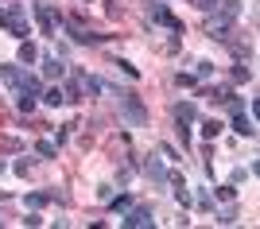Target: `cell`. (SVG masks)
<instances>
[{
  "label": "cell",
  "mask_w": 260,
  "mask_h": 229,
  "mask_svg": "<svg viewBox=\"0 0 260 229\" xmlns=\"http://www.w3.org/2000/svg\"><path fill=\"white\" fill-rule=\"evenodd\" d=\"M31 171V159H27V155H23V159H16V175H27Z\"/></svg>",
  "instance_id": "30"
},
{
  "label": "cell",
  "mask_w": 260,
  "mask_h": 229,
  "mask_svg": "<svg viewBox=\"0 0 260 229\" xmlns=\"http://www.w3.org/2000/svg\"><path fill=\"white\" fill-rule=\"evenodd\" d=\"M120 221L128 229H144V225H155V214H152V206H128Z\"/></svg>",
  "instance_id": "6"
},
{
  "label": "cell",
  "mask_w": 260,
  "mask_h": 229,
  "mask_svg": "<svg viewBox=\"0 0 260 229\" xmlns=\"http://www.w3.org/2000/svg\"><path fill=\"white\" fill-rule=\"evenodd\" d=\"M229 74H233V82H237V86H241V82H249V78H252V70H249V66H233V70H229Z\"/></svg>",
  "instance_id": "22"
},
{
  "label": "cell",
  "mask_w": 260,
  "mask_h": 229,
  "mask_svg": "<svg viewBox=\"0 0 260 229\" xmlns=\"http://www.w3.org/2000/svg\"><path fill=\"white\" fill-rule=\"evenodd\" d=\"M0 171H4V159H0Z\"/></svg>",
  "instance_id": "32"
},
{
  "label": "cell",
  "mask_w": 260,
  "mask_h": 229,
  "mask_svg": "<svg viewBox=\"0 0 260 229\" xmlns=\"http://www.w3.org/2000/svg\"><path fill=\"white\" fill-rule=\"evenodd\" d=\"M43 105H51V109H58V105H66V93H62V86H51L43 93Z\"/></svg>",
  "instance_id": "13"
},
{
  "label": "cell",
  "mask_w": 260,
  "mask_h": 229,
  "mask_svg": "<svg viewBox=\"0 0 260 229\" xmlns=\"http://www.w3.org/2000/svg\"><path fill=\"white\" fill-rule=\"evenodd\" d=\"M120 120H124V124H136V128L148 124V109H144V101L136 97V93H124V97H120Z\"/></svg>",
  "instance_id": "4"
},
{
  "label": "cell",
  "mask_w": 260,
  "mask_h": 229,
  "mask_svg": "<svg viewBox=\"0 0 260 229\" xmlns=\"http://www.w3.org/2000/svg\"><path fill=\"white\" fill-rule=\"evenodd\" d=\"M225 47H229V55H233V58H249V55H252V47L241 43V39H229Z\"/></svg>",
  "instance_id": "16"
},
{
  "label": "cell",
  "mask_w": 260,
  "mask_h": 229,
  "mask_svg": "<svg viewBox=\"0 0 260 229\" xmlns=\"http://www.w3.org/2000/svg\"><path fill=\"white\" fill-rule=\"evenodd\" d=\"M82 4H86V0H82Z\"/></svg>",
  "instance_id": "34"
},
{
  "label": "cell",
  "mask_w": 260,
  "mask_h": 229,
  "mask_svg": "<svg viewBox=\"0 0 260 229\" xmlns=\"http://www.w3.org/2000/svg\"><path fill=\"white\" fill-rule=\"evenodd\" d=\"M0 27H4V31H12L16 39H27V31H31V27H27V8H23L20 0H12L8 8H0Z\"/></svg>",
  "instance_id": "2"
},
{
  "label": "cell",
  "mask_w": 260,
  "mask_h": 229,
  "mask_svg": "<svg viewBox=\"0 0 260 229\" xmlns=\"http://www.w3.org/2000/svg\"><path fill=\"white\" fill-rule=\"evenodd\" d=\"M190 4H194V8H202V12H214V8H217V0H190Z\"/></svg>",
  "instance_id": "28"
},
{
  "label": "cell",
  "mask_w": 260,
  "mask_h": 229,
  "mask_svg": "<svg viewBox=\"0 0 260 229\" xmlns=\"http://www.w3.org/2000/svg\"><path fill=\"white\" fill-rule=\"evenodd\" d=\"M233 221H237V210H233V202H229V206L217 214V225H233Z\"/></svg>",
  "instance_id": "20"
},
{
  "label": "cell",
  "mask_w": 260,
  "mask_h": 229,
  "mask_svg": "<svg viewBox=\"0 0 260 229\" xmlns=\"http://www.w3.org/2000/svg\"><path fill=\"white\" fill-rule=\"evenodd\" d=\"M31 12H35V23H39V31H43V35H58V23H62V16L54 12L51 0H35Z\"/></svg>",
  "instance_id": "3"
},
{
  "label": "cell",
  "mask_w": 260,
  "mask_h": 229,
  "mask_svg": "<svg viewBox=\"0 0 260 229\" xmlns=\"http://www.w3.org/2000/svg\"><path fill=\"white\" fill-rule=\"evenodd\" d=\"M217 198H221V202H233V198H237V186H233V183L217 186Z\"/></svg>",
  "instance_id": "24"
},
{
  "label": "cell",
  "mask_w": 260,
  "mask_h": 229,
  "mask_svg": "<svg viewBox=\"0 0 260 229\" xmlns=\"http://www.w3.org/2000/svg\"><path fill=\"white\" fill-rule=\"evenodd\" d=\"M43 74H47V78H62V74H66V66L58 62V58H47V66H43Z\"/></svg>",
  "instance_id": "19"
},
{
  "label": "cell",
  "mask_w": 260,
  "mask_h": 229,
  "mask_svg": "<svg viewBox=\"0 0 260 229\" xmlns=\"http://www.w3.org/2000/svg\"><path fill=\"white\" fill-rule=\"evenodd\" d=\"M237 16H241V0H217L214 16L206 20V35L217 39V43H229V39H233V23H237Z\"/></svg>",
  "instance_id": "1"
},
{
  "label": "cell",
  "mask_w": 260,
  "mask_h": 229,
  "mask_svg": "<svg viewBox=\"0 0 260 229\" xmlns=\"http://www.w3.org/2000/svg\"><path fill=\"white\" fill-rule=\"evenodd\" d=\"M128 206H132V198H128V194H120V198H113V202H109V210H113V214H124Z\"/></svg>",
  "instance_id": "21"
},
{
  "label": "cell",
  "mask_w": 260,
  "mask_h": 229,
  "mask_svg": "<svg viewBox=\"0 0 260 229\" xmlns=\"http://www.w3.org/2000/svg\"><path fill=\"white\" fill-rule=\"evenodd\" d=\"M16 89H20V93H31V97H35V93H39V78H35V74H20V86H16Z\"/></svg>",
  "instance_id": "14"
},
{
  "label": "cell",
  "mask_w": 260,
  "mask_h": 229,
  "mask_svg": "<svg viewBox=\"0 0 260 229\" xmlns=\"http://www.w3.org/2000/svg\"><path fill=\"white\" fill-rule=\"evenodd\" d=\"M233 132H241V136H256V124H252V117H245V113H233Z\"/></svg>",
  "instance_id": "11"
},
{
  "label": "cell",
  "mask_w": 260,
  "mask_h": 229,
  "mask_svg": "<svg viewBox=\"0 0 260 229\" xmlns=\"http://www.w3.org/2000/svg\"><path fill=\"white\" fill-rule=\"evenodd\" d=\"M194 117H198L194 101H179V105H175V120H179V124H190Z\"/></svg>",
  "instance_id": "10"
},
{
  "label": "cell",
  "mask_w": 260,
  "mask_h": 229,
  "mask_svg": "<svg viewBox=\"0 0 260 229\" xmlns=\"http://www.w3.org/2000/svg\"><path fill=\"white\" fill-rule=\"evenodd\" d=\"M221 128H225L221 120H206V124H202V136H206V140H214V136H217Z\"/></svg>",
  "instance_id": "23"
},
{
  "label": "cell",
  "mask_w": 260,
  "mask_h": 229,
  "mask_svg": "<svg viewBox=\"0 0 260 229\" xmlns=\"http://www.w3.org/2000/svg\"><path fill=\"white\" fill-rule=\"evenodd\" d=\"M105 82H101V78H93V74H86V93H89V97H98V93H105Z\"/></svg>",
  "instance_id": "18"
},
{
  "label": "cell",
  "mask_w": 260,
  "mask_h": 229,
  "mask_svg": "<svg viewBox=\"0 0 260 229\" xmlns=\"http://www.w3.org/2000/svg\"><path fill=\"white\" fill-rule=\"evenodd\" d=\"M179 86H186V89H194V86H198V78H194V74H179Z\"/></svg>",
  "instance_id": "31"
},
{
  "label": "cell",
  "mask_w": 260,
  "mask_h": 229,
  "mask_svg": "<svg viewBox=\"0 0 260 229\" xmlns=\"http://www.w3.org/2000/svg\"><path fill=\"white\" fill-rule=\"evenodd\" d=\"M66 27H70V39H74V43H105V35H93L78 16H74V20H66Z\"/></svg>",
  "instance_id": "7"
},
{
  "label": "cell",
  "mask_w": 260,
  "mask_h": 229,
  "mask_svg": "<svg viewBox=\"0 0 260 229\" xmlns=\"http://www.w3.org/2000/svg\"><path fill=\"white\" fill-rule=\"evenodd\" d=\"M159 155H163V159H171V163H175V159H179V152H175L171 144H159Z\"/></svg>",
  "instance_id": "26"
},
{
  "label": "cell",
  "mask_w": 260,
  "mask_h": 229,
  "mask_svg": "<svg viewBox=\"0 0 260 229\" xmlns=\"http://www.w3.org/2000/svg\"><path fill=\"white\" fill-rule=\"evenodd\" d=\"M54 152H58V144H54V140H39V144H35V155H39V159H54Z\"/></svg>",
  "instance_id": "17"
},
{
  "label": "cell",
  "mask_w": 260,
  "mask_h": 229,
  "mask_svg": "<svg viewBox=\"0 0 260 229\" xmlns=\"http://www.w3.org/2000/svg\"><path fill=\"white\" fill-rule=\"evenodd\" d=\"M113 62H117V70H124V74H128L132 82L140 78V70H136V66H132V62H124V58H113Z\"/></svg>",
  "instance_id": "25"
},
{
  "label": "cell",
  "mask_w": 260,
  "mask_h": 229,
  "mask_svg": "<svg viewBox=\"0 0 260 229\" xmlns=\"http://www.w3.org/2000/svg\"><path fill=\"white\" fill-rule=\"evenodd\" d=\"M175 128H179V140H183V148H186V144H190V128H186V124H179V120H175Z\"/></svg>",
  "instance_id": "29"
},
{
  "label": "cell",
  "mask_w": 260,
  "mask_h": 229,
  "mask_svg": "<svg viewBox=\"0 0 260 229\" xmlns=\"http://www.w3.org/2000/svg\"><path fill=\"white\" fill-rule=\"evenodd\" d=\"M35 109V97H31V93H23V97H20V113H31Z\"/></svg>",
  "instance_id": "27"
},
{
  "label": "cell",
  "mask_w": 260,
  "mask_h": 229,
  "mask_svg": "<svg viewBox=\"0 0 260 229\" xmlns=\"http://www.w3.org/2000/svg\"><path fill=\"white\" fill-rule=\"evenodd\" d=\"M144 175H148V179H152L155 186H163V183H167V167H163V159H159V155H148V159H144Z\"/></svg>",
  "instance_id": "8"
},
{
  "label": "cell",
  "mask_w": 260,
  "mask_h": 229,
  "mask_svg": "<svg viewBox=\"0 0 260 229\" xmlns=\"http://www.w3.org/2000/svg\"><path fill=\"white\" fill-rule=\"evenodd\" d=\"M62 93H66V101H78L82 93H86V74H82V70H74V78H70V86H66Z\"/></svg>",
  "instance_id": "9"
},
{
  "label": "cell",
  "mask_w": 260,
  "mask_h": 229,
  "mask_svg": "<svg viewBox=\"0 0 260 229\" xmlns=\"http://www.w3.org/2000/svg\"><path fill=\"white\" fill-rule=\"evenodd\" d=\"M155 4H163V0H155Z\"/></svg>",
  "instance_id": "33"
},
{
  "label": "cell",
  "mask_w": 260,
  "mask_h": 229,
  "mask_svg": "<svg viewBox=\"0 0 260 229\" xmlns=\"http://www.w3.org/2000/svg\"><path fill=\"white\" fill-rule=\"evenodd\" d=\"M20 66H8V62H0V78H4V82H8V86H20Z\"/></svg>",
  "instance_id": "15"
},
{
  "label": "cell",
  "mask_w": 260,
  "mask_h": 229,
  "mask_svg": "<svg viewBox=\"0 0 260 229\" xmlns=\"http://www.w3.org/2000/svg\"><path fill=\"white\" fill-rule=\"evenodd\" d=\"M148 20L159 23V27H167L171 35H183V20H175L171 12L163 8V4H155V0H152V8H148Z\"/></svg>",
  "instance_id": "5"
},
{
  "label": "cell",
  "mask_w": 260,
  "mask_h": 229,
  "mask_svg": "<svg viewBox=\"0 0 260 229\" xmlns=\"http://www.w3.org/2000/svg\"><path fill=\"white\" fill-rule=\"evenodd\" d=\"M35 58H39V47H35L31 39H20V62L27 66V62H35Z\"/></svg>",
  "instance_id": "12"
}]
</instances>
